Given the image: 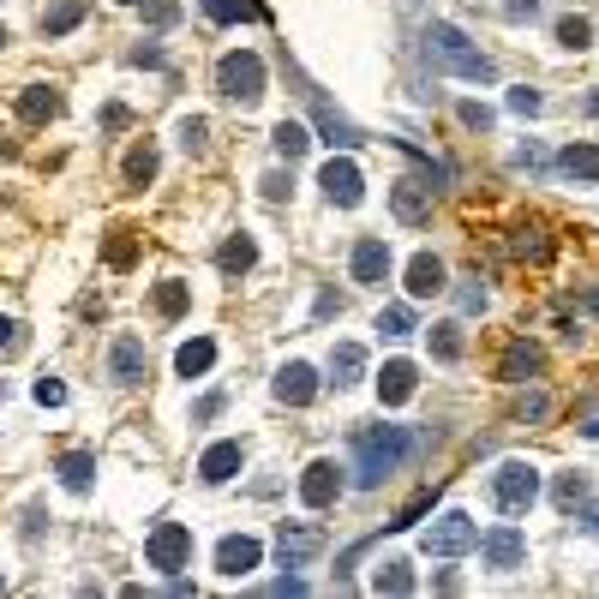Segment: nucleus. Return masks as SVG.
Wrapping results in <instances>:
<instances>
[{"instance_id":"1","label":"nucleus","mask_w":599,"mask_h":599,"mask_svg":"<svg viewBox=\"0 0 599 599\" xmlns=\"http://www.w3.org/2000/svg\"><path fill=\"white\" fill-rule=\"evenodd\" d=\"M414 450H420V432H408V426H360L354 432V480L372 492L396 468H408Z\"/></svg>"},{"instance_id":"2","label":"nucleus","mask_w":599,"mask_h":599,"mask_svg":"<svg viewBox=\"0 0 599 599\" xmlns=\"http://www.w3.org/2000/svg\"><path fill=\"white\" fill-rule=\"evenodd\" d=\"M426 60H432L438 72H450V78H468V84H492V78H498L492 54H480V48H474L456 24H444V18L426 24Z\"/></svg>"},{"instance_id":"3","label":"nucleus","mask_w":599,"mask_h":599,"mask_svg":"<svg viewBox=\"0 0 599 599\" xmlns=\"http://www.w3.org/2000/svg\"><path fill=\"white\" fill-rule=\"evenodd\" d=\"M216 90H222L234 108H258V96H264V60H258L252 48L222 54V60H216Z\"/></svg>"},{"instance_id":"4","label":"nucleus","mask_w":599,"mask_h":599,"mask_svg":"<svg viewBox=\"0 0 599 599\" xmlns=\"http://www.w3.org/2000/svg\"><path fill=\"white\" fill-rule=\"evenodd\" d=\"M474 546H480V522L462 516V510H444V516L420 534V552H426V558H468Z\"/></svg>"},{"instance_id":"5","label":"nucleus","mask_w":599,"mask_h":599,"mask_svg":"<svg viewBox=\"0 0 599 599\" xmlns=\"http://www.w3.org/2000/svg\"><path fill=\"white\" fill-rule=\"evenodd\" d=\"M534 498H540V468H528V462H504V468L492 474V504H498L504 516H528Z\"/></svg>"},{"instance_id":"6","label":"nucleus","mask_w":599,"mask_h":599,"mask_svg":"<svg viewBox=\"0 0 599 599\" xmlns=\"http://www.w3.org/2000/svg\"><path fill=\"white\" fill-rule=\"evenodd\" d=\"M144 558H150V570L180 576V570L192 564V528H186V522H156L150 540H144Z\"/></svg>"},{"instance_id":"7","label":"nucleus","mask_w":599,"mask_h":599,"mask_svg":"<svg viewBox=\"0 0 599 599\" xmlns=\"http://www.w3.org/2000/svg\"><path fill=\"white\" fill-rule=\"evenodd\" d=\"M432 168L426 174H402L396 186H390V210H396V222H408V228H420L426 216H432Z\"/></svg>"},{"instance_id":"8","label":"nucleus","mask_w":599,"mask_h":599,"mask_svg":"<svg viewBox=\"0 0 599 599\" xmlns=\"http://www.w3.org/2000/svg\"><path fill=\"white\" fill-rule=\"evenodd\" d=\"M318 186H324V198L342 204V210H354V204L366 198V180H360V168H354L348 156H330V162L318 168Z\"/></svg>"},{"instance_id":"9","label":"nucleus","mask_w":599,"mask_h":599,"mask_svg":"<svg viewBox=\"0 0 599 599\" xmlns=\"http://www.w3.org/2000/svg\"><path fill=\"white\" fill-rule=\"evenodd\" d=\"M276 552H282V564H288V570H306V564L324 552V528H312V522H282Z\"/></svg>"},{"instance_id":"10","label":"nucleus","mask_w":599,"mask_h":599,"mask_svg":"<svg viewBox=\"0 0 599 599\" xmlns=\"http://www.w3.org/2000/svg\"><path fill=\"white\" fill-rule=\"evenodd\" d=\"M306 102H312V114H318V132H324V144H330V150H354V144L366 138L354 120H342V114L324 102V90H318V84H306Z\"/></svg>"},{"instance_id":"11","label":"nucleus","mask_w":599,"mask_h":599,"mask_svg":"<svg viewBox=\"0 0 599 599\" xmlns=\"http://www.w3.org/2000/svg\"><path fill=\"white\" fill-rule=\"evenodd\" d=\"M480 558H486V570H498V576L522 570V558H528V540H522V528H492V534L480 540Z\"/></svg>"},{"instance_id":"12","label":"nucleus","mask_w":599,"mask_h":599,"mask_svg":"<svg viewBox=\"0 0 599 599\" xmlns=\"http://www.w3.org/2000/svg\"><path fill=\"white\" fill-rule=\"evenodd\" d=\"M258 564H264V546H258L252 534H228V540L216 546V576H228V582L252 576Z\"/></svg>"},{"instance_id":"13","label":"nucleus","mask_w":599,"mask_h":599,"mask_svg":"<svg viewBox=\"0 0 599 599\" xmlns=\"http://www.w3.org/2000/svg\"><path fill=\"white\" fill-rule=\"evenodd\" d=\"M348 270H354V282H366V288H384V276H390V246H384L378 234L354 240V252H348Z\"/></svg>"},{"instance_id":"14","label":"nucleus","mask_w":599,"mask_h":599,"mask_svg":"<svg viewBox=\"0 0 599 599\" xmlns=\"http://www.w3.org/2000/svg\"><path fill=\"white\" fill-rule=\"evenodd\" d=\"M144 372H150V354H144V342H138V336H120V342L108 348V378L132 390V384H144Z\"/></svg>"},{"instance_id":"15","label":"nucleus","mask_w":599,"mask_h":599,"mask_svg":"<svg viewBox=\"0 0 599 599\" xmlns=\"http://www.w3.org/2000/svg\"><path fill=\"white\" fill-rule=\"evenodd\" d=\"M336 492H342V474H336V462H324V456H318V462L300 474V504H306V510H330V504H336Z\"/></svg>"},{"instance_id":"16","label":"nucleus","mask_w":599,"mask_h":599,"mask_svg":"<svg viewBox=\"0 0 599 599\" xmlns=\"http://www.w3.org/2000/svg\"><path fill=\"white\" fill-rule=\"evenodd\" d=\"M240 468H246V450H240L234 438H222V444H210V450L198 456V480H204V486H222V480H234Z\"/></svg>"},{"instance_id":"17","label":"nucleus","mask_w":599,"mask_h":599,"mask_svg":"<svg viewBox=\"0 0 599 599\" xmlns=\"http://www.w3.org/2000/svg\"><path fill=\"white\" fill-rule=\"evenodd\" d=\"M318 396V372L306 366V360H288L282 372H276V402H288V408H306Z\"/></svg>"},{"instance_id":"18","label":"nucleus","mask_w":599,"mask_h":599,"mask_svg":"<svg viewBox=\"0 0 599 599\" xmlns=\"http://www.w3.org/2000/svg\"><path fill=\"white\" fill-rule=\"evenodd\" d=\"M414 384H420L414 360H390V366L378 372V402H384V408H402V402L414 396Z\"/></svg>"},{"instance_id":"19","label":"nucleus","mask_w":599,"mask_h":599,"mask_svg":"<svg viewBox=\"0 0 599 599\" xmlns=\"http://www.w3.org/2000/svg\"><path fill=\"white\" fill-rule=\"evenodd\" d=\"M18 114H24V126H48L60 114V90L54 84H24L18 90Z\"/></svg>"},{"instance_id":"20","label":"nucleus","mask_w":599,"mask_h":599,"mask_svg":"<svg viewBox=\"0 0 599 599\" xmlns=\"http://www.w3.org/2000/svg\"><path fill=\"white\" fill-rule=\"evenodd\" d=\"M450 282H444V264L432 258V252H414L408 258V294L414 300H432V294H444Z\"/></svg>"},{"instance_id":"21","label":"nucleus","mask_w":599,"mask_h":599,"mask_svg":"<svg viewBox=\"0 0 599 599\" xmlns=\"http://www.w3.org/2000/svg\"><path fill=\"white\" fill-rule=\"evenodd\" d=\"M540 366H546V354H540L534 342H510L498 378H504V384H528V378H540Z\"/></svg>"},{"instance_id":"22","label":"nucleus","mask_w":599,"mask_h":599,"mask_svg":"<svg viewBox=\"0 0 599 599\" xmlns=\"http://www.w3.org/2000/svg\"><path fill=\"white\" fill-rule=\"evenodd\" d=\"M360 378H366V348H360V342H336V348H330V384L348 390V384H360Z\"/></svg>"},{"instance_id":"23","label":"nucleus","mask_w":599,"mask_h":599,"mask_svg":"<svg viewBox=\"0 0 599 599\" xmlns=\"http://www.w3.org/2000/svg\"><path fill=\"white\" fill-rule=\"evenodd\" d=\"M558 174L564 180H582V186H599V144H570L558 156Z\"/></svg>"},{"instance_id":"24","label":"nucleus","mask_w":599,"mask_h":599,"mask_svg":"<svg viewBox=\"0 0 599 599\" xmlns=\"http://www.w3.org/2000/svg\"><path fill=\"white\" fill-rule=\"evenodd\" d=\"M216 264H222V276H246V270L258 264V240H252V234H228L222 252H216Z\"/></svg>"},{"instance_id":"25","label":"nucleus","mask_w":599,"mask_h":599,"mask_svg":"<svg viewBox=\"0 0 599 599\" xmlns=\"http://www.w3.org/2000/svg\"><path fill=\"white\" fill-rule=\"evenodd\" d=\"M210 366H216V342H210V336L180 342V354H174V372H180V378H204Z\"/></svg>"},{"instance_id":"26","label":"nucleus","mask_w":599,"mask_h":599,"mask_svg":"<svg viewBox=\"0 0 599 599\" xmlns=\"http://www.w3.org/2000/svg\"><path fill=\"white\" fill-rule=\"evenodd\" d=\"M54 474H60L66 492H90V486H96V456H90V450H72V456L54 462Z\"/></svg>"},{"instance_id":"27","label":"nucleus","mask_w":599,"mask_h":599,"mask_svg":"<svg viewBox=\"0 0 599 599\" xmlns=\"http://www.w3.org/2000/svg\"><path fill=\"white\" fill-rule=\"evenodd\" d=\"M204 12H210L216 24H240V18H258V24H264V18H270L264 0H204Z\"/></svg>"},{"instance_id":"28","label":"nucleus","mask_w":599,"mask_h":599,"mask_svg":"<svg viewBox=\"0 0 599 599\" xmlns=\"http://www.w3.org/2000/svg\"><path fill=\"white\" fill-rule=\"evenodd\" d=\"M120 174H126V186H150V180H156V144H150V138H144V144H132Z\"/></svg>"},{"instance_id":"29","label":"nucleus","mask_w":599,"mask_h":599,"mask_svg":"<svg viewBox=\"0 0 599 599\" xmlns=\"http://www.w3.org/2000/svg\"><path fill=\"white\" fill-rule=\"evenodd\" d=\"M84 24V0H54L48 12H42V36H66V30H78Z\"/></svg>"},{"instance_id":"30","label":"nucleus","mask_w":599,"mask_h":599,"mask_svg":"<svg viewBox=\"0 0 599 599\" xmlns=\"http://www.w3.org/2000/svg\"><path fill=\"white\" fill-rule=\"evenodd\" d=\"M510 252H516L522 264H546V258H552V240H546V228H516Z\"/></svg>"},{"instance_id":"31","label":"nucleus","mask_w":599,"mask_h":599,"mask_svg":"<svg viewBox=\"0 0 599 599\" xmlns=\"http://www.w3.org/2000/svg\"><path fill=\"white\" fill-rule=\"evenodd\" d=\"M270 144H276V156H288V162H294V156H300V150L312 144V132H306L300 120H276V132H270Z\"/></svg>"},{"instance_id":"32","label":"nucleus","mask_w":599,"mask_h":599,"mask_svg":"<svg viewBox=\"0 0 599 599\" xmlns=\"http://www.w3.org/2000/svg\"><path fill=\"white\" fill-rule=\"evenodd\" d=\"M552 504H558L564 516H576V510L588 504V480H582V474H558V486H552Z\"/></svg>"},{"instance_id":"33","label":"nucleus","mask_w":599,"mask_h":599,"mask_svg":"<svg viewBox=\"0 0 599 599\" xmlns=\"http://www.w3.org/2000/svg\"><path fill=\"white\" fill-rule=\"evenodd\" d=\"M372 588H378V594H414V570H408V564H402V558H396V564H378V576H372Z\"/></svg>"},{"instance_id":"34","label":"nucleus","mask_w":599,"mask_h":599,"mask_svg":"<svg viewBox=\"0 0 599 599\" xmlns=\"http://www.w3.org/2000/svg\"><path fill=\"white\" fill-rule=\"evenodd\" d=\"M186 306H192V288H186V282H174V276L156 282V312H162V318H180Z\"/></svg>"},{"instance_id":"35","label":"nucleus","mask_w":599,"mask_h":599,"mask_svg":"<svg viewBox=\"0 0 599 599\" xmlns=\"http://www.w3.org/2000/svg\"><path fill=\"white\" fill-rule=\"evenodd\" d=\"M420 324H414V312L408 306H384L378 312V336H390V342H402V336H414Z\"/></svg>"},{"instance_id":"36","label":"nucleus","mask_w":599,"mask_h":599,"mask_svg":"<svg viewBox=\"0 0 599 599\" xmlns=\"http://www.w3.org/2000/svg\"><path fill=\"white\" fill-rule=\"evenodd\" d=\"M438 492H444V486H426V492H420V498H414V504H408V510L396 516V522H384V528H390V534H402V528L426 522V516H432V504H438Z\"/></svg>"},{"instance_id":"37","label":"nucleus","mask_w":599,"mask_h":599,"mask_svg":"<svg viewBox=\"0 0 599 599\" xmlns=\"http://www.w3.org/2000/svg\"><path fill=\"white\" fill-rule=\"evenodd\" d=\"M558 42H564V48H570V54H582V48H588V42H594V24H588V18H576V12H570V18H558Z\"/></svg>"},{"instance_id":"38","label":"nucleus","mask_w":599,"mask_h":599,"mask_svg":"<svg viewBox=\"0 0 599 599\" xmlns=\"http://www.w3.org/2000/svg\"><path fill=\"white\" fill-rule=\"evenodd\" d=\"M432 354L450 366V360H462V324H432Z\"/></svg>"},{"instance_id":"39","label":"nucleus","mask_w":599,"mask_h":599,"mask_svg":"<svg viewBox=\"0 0 599 599\" xmlns=\"http://www.w3.org/2000/svg\"><path fill=\"white\" fill-rule=\"evenodd\" d=\"M138 12H144L150 30H174L180 24V0H138Z\"/></svg>"},{"instance_id":"40","label":"nucleus","mask_w":599,"mask_h":599,"mask_svg":"<svg viewBox=\"0 0 599 599\" xmlns=\"http://www.w3.org/2000/svg\"><path fill=\"white\" fill-rule=\"evenodd\" d=\"M540 108H546V96H540V90H528V84H516V90H510V114H522V120H534Z\"/></svg>"},{"instance_id":"41","label":"nucleus","mask_w":599,"mask_h":599,"mask_svg":"<svg viewBox=\"0 0 599 599\" xmlns=\"http://www.w3.org/2000/svg\"><path fill=\"white\" fill-rule=\"evenodd\" d=\"M180 144H186V150H204V144H210V120H204V114H186V120H180Z\"/></svg>"},{"instance_id":"42","label":"nucleus","mask_w":599,"mask_h":599,"mask_svg":"<svg viewBox=\"0 0 599 599\" xmlns=\"http://www.w3.org/2000/svg\"><path fill=\"white\" fill-rule=\"evenodd\" d=\"M492 120H498V114H492L486 102H462V126H474V132H492Z\"/></svg>"},{"instance_id":"43","label":"nucleus","mask_w":599,"mask_h":599,"mask_svg":"<svg viewBox=\"0 0 599 599\" xmlns=\"http://www.w3.org/2000/svg\"><path fill=\"white\" fill-rule=\"evenodd\" d=\"M258 186H264V198H270V204H282V198L294 192V174H282V168H276V174H264Z\"/></svg>"},{"instance_id":"44","label":"nucleus","mask_w":599,"mask_h":599,"mask_svg":"<svg viewBox=\"0 0 599 599\" xmlns=\"http://www.w3.org/2000/svg\"><path fill=\"white\" fill-rule=\"evenodd\" d=\"M30 396H36L42 408H60V402H66V384H60V378H36V390H30Z\"/></svg>"},{"instance_id":"45","label":"nucleus","mask_w":599,"mask_h":599,"mask_svg":"<svg viewBox=\"0 0 599 599\" xmlns=\"http://www.w3.org/2000/svg\"><path fill=\"white\" fill-rule=\"evenodd\" d=\"M132 258H138V246H132L126 234H114V240H108V264H114V270H126Z\"/></svg>"},{"instance_id":"46","label":"nucleus","mask_w":599,"mask_h":599,"mask_svg":"<svg viewBox=\"0 0 599 599\" xmlns=\"http://www.w3.org/2000/svg\"><path fill=\"white\" fill-rule=\"evenodd\" d=\"M546 414H552L546 396H522V402H516V420H546Z\"/></svg>"},{"instance_id":"47","label":"nucleus","mask_w":599,"mask_h":599,"mask_svg":"<svg viewBox=\"0 0 599 599\" xmlns=\"http://www.w3.org/2000/svg\"><path fill=\"white\" fill-rule=\"evenodd\" d=\"M534 12H540V0H504V18H510V24H528Z\"/></svg>"},{"instance_id":"48","label":"nucleus","mask_w":599,"mask_h":599,"mask_svg":"<svg viewBox=\"0 0 599 599\" xmlns=\"http://www.w3.org/2000/svg\"><path fill=\"white\" fill-rule=\"evenodd\" d=\"M126 120H132V114H126V108H120V102H108V108H102V126H108V132H120V126H126Z\"/></svg>"},{"instance_id":"49","label":"nucleus","mask_w":599,"mask_h":599,"mask_svg":"<svg viewBox=\"0 0 599 599\" xmlns=\"http://www.w3.org/2000/svg\"><path fill=\"white\" fill-rule=\"evenodd\" d=\"M456 300H462V312H486V288H462Z\"/></svg>"},{"instance_id":"50","label":"nucleus","mask_w":599,"mask_h":599,"mask_svg":"<svg viewBox=\"0 0 599 599\" xmlns=\"http://www.w3.org/2000/svg\"><path fill=\"white\" fill-rule=\"evenodd\" d=\"M216 414H222V396H204V402L192 408V420H198V426H204V420H216Z\"/></svg>"},{"instance_id":"51","label":"nucleus","mask_w":599,"mask_h":599,"mask_svg":"<svg viewBox=\"0 0 599 599\" xmlns=\"http://www.w3.org/2000/svg\"><path fill=\"white\" fill-rule=\"evenodd\" d=\"M516 162H522V168H546V156H540V144H522V150H516Z\"/></svg>"},{"instance_id":"52","label":"nucleus","mask_w":599,"mask_h":599,"mask_svg":"<svg viewBox=\"0 0 599 599\" xmlns=\"http://www.w3.org/2000/svg\"><path fill=\"white\" fill-rule=\"evenodd\" d=\"M132 66H162V48H132Z\"/></svg>"},{"instance_id":"53","label":"nucleus","mask_w":599,"mask_h":599,"mask_svg":"<svg viewBox=\"0 0 599 599\" xmlns=\"http://www.w3.org/2000/svg\"><path fill=\"white\" fill-rule=\"evenodd\" d=\"M6 348H18V324H12V318H0V354H6Z\"/></svg>"},{"instance_id":"54","label":"nucleus","mask_w":599,"mask_h":599,"mask_svg":"<svg viewBox=\"0 0 599 599\" xmlns=\"http://www.w3.org/2000/svg\"><path fill=\"white\" fill-rule=\"evenodd\" d=\"M582 534H594L599 540V504H582Z\"/></svg>"},{"instance_id":"55","label":"nucleus","mask_w":599,"mask_h":599,"mask_svg":"<svg viewBox=\"0 0 599 599\" xmlns=\"http://www.w3.org/2000/svg\"><path fill=\"white\" fill-rule=\"evenodd\" d=\"M588 114H594V120H599V90H594V96H588Z\"/></svg>"},{"instance_id":"56","label":"nucleus","mask_w":599,"mask_h":599,"mask_svg":"<svg viewBox=\"0 0 599 599\" xmlns=\"http://www.w3.org/2000/svg\"><path fill=\"white\" fill-rule=\"evenodd\" d=\"M588 306H594V312H599V288H594V294H588Z\"/></svg>"},{"instance_id":"57","label":"nucleus","mask_w":599,"mask_h":599,"mask_svg":"<svg viewBox=\"0 0 599 599\" xmlns=\"http://www.w3.org/2000/svg\"><path fill=\"white\" fill-rule=\"evenodd\" d=\"M0 48H6V30H0Z\"/></svg>"},{"instance_id":"58","label":"nucleus","mask_w":599,"mask_h":599,"mask_svg":"<svg viewBox=\"0 0 599 599\" xmlns=\"http://www.w3.org/2000/svg\"><path fill=\"white\" fill-rule=\"evenodd\" d=\"M126 6H138V0H126Z\"/></svg>"},{"instance_id":"59","label":"nucleus","mask_w":599,"mask_h":599,"mask_svg":"<svg viewBox=\"0 0 599 599\" xmlns=\"http://www.w3.org/2000/svg\"><path fill=\"white\" fill-rule=\"evenodd\" d=\"M0 588H6V576H0Z\"/></svg>"}]
</instances>
